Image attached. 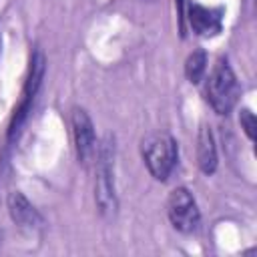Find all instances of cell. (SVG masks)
I'll use <instances>...</instances> for the list:
<instances>
[{
    "instance_id": "9",
    "label": "cell",
    "mask_w": 257,
    "mask_h": 257,
    "mask_svg": "<svg viewBox=\"0 0 257 257\" xmlns=\"http://www.w3.org/2000/svg\"><path fill=\"white\" fill-rule=\"evenodd\" d=\"M197 163H199V169L205 175H211L217 169V147H215V139H213L211 126L205 124V122L201 124L199 135H197Z\"/></svg>"
},
{
    "instance_id": "6",
    "label": "cell",
    "mask_w": 257,
    "mask_h": 257,
    "mask_svg": "<svg viewBox=\"0 0 257 257\" xmlns=\"http://www.w3.org/2000/svg\"><path fill=\"white\" fill-rule=\"evenodd\" d=\"M72 139H74V151H76V159L78 163H82L84 167H88L94 157H96V135H94V124L88 116V112L84 108H72Z\"/></svg>"
},
{
    "instance_id": "5",
    "label": "cell",
    "mask_w": 257,
    "mask_h": 257,
    "mask_svg": "<svg viewBox=\"0 0 257 257\" xmlns=\"http://www.w3.org/2000/svg\"><path fill=\"white\" fill-rule=\"evenodd\" d=\"M167 215L171 225L181 233H193L199 227L201 213L189 189L177 187L171 191L167 201Z\"/></svg>"
},
{
    "instance_id": "4",
    "label": "cell",
    "mask_w": 257,
    "mask_h": 257,
    "mask_svg": "<svg viewBox=\"0 0 257 257\" xmlns=\"http://www.w3.org/2000/svg\"><path fill=\"white\" fill-rule=\"evenodd\" d=\"M44 70H46V58L40 50H34L30 54V62H28V74L24 80V88H22V98L18 102V106L14 108V114L10 118L8 124V141H16L22 133V126L26 124V118L32 110V102L38 94V88L42 84L44 78Z\"/></svg>"
},
{
    "instance_id": "1",
    "label": "cell",
    "mask_w": 257,
    "mask_h": 257,
    "mask_svg": "<svg viewBox=\"0 0 257 257\" xmlns=\"http://www.w3.org/2000/svg\"><path fill=\"white\" fill-rule=\"evenodd\" d=\"M96 177H94V201L104 217H114L118 209L116 189H114V141L110 135L96 149Z\"/></svg>"
},
{
    "instance_id": "3",
    "label": "cell",
    "mask_w": 257,
    "mask_h": 257,
    "mask_svg": "<svg viewBox=\"0 0 257 257\" xmlns=\"http://www.w3.org/2000/svg\"><path fill=\"white\" fill-rule=\"evenodd\" d=\"M141 155L149 173L157 181H167L173 173L179 157L177 141L167 133H153L141 143Z\"/></svg>"
},
{
    "instance_id": "8",
    "label": "cell",
    "mask_w": 257,
    "mask_h": 257,
    "mask_svg": "<svg viewBox=\"0 0 257 257\" xmlns=\"http://www.w3.org/2000/svg\"><path fill=\"white\" fill-rule=\"evenodd\" d=\"M189 24L199 36H215L223 26V10L207 8L201 4H189Z\"/></svg>"
},
{
    "instance_id": "2",
    "label": "cell",
    "mask_w": 257,
    "mask_h": 257,
    "mask_svg": "<svg viewBox=\"0 0 257 257\" xmlns=\"http://www.w3.org/2000/svg\"><path fill=\"white\" fill-rule=\"evenodd\" d=\"M205 96L217 114H229L237 104L239 82L225 58L217 60V64L213 66L205 84Z\"/></svg>"
},
{
    "instance_id": "10",
    "label": "cell",
    "mask_w": 257,
    "mask_h": 257,
    "mask_svg": "<svg viewBox=\"0 0 257 257\" xmlns=\"http://www.w3.org/2000/svg\"><path fill=\"white\" fill-rule=\"evenodd\" d=\"M205 70H207V54H205V50H201V48L193 50L185 60V74H187L189 82H193V84L201 82L203 76H205Z\"/></svg>"
},
{
    "instance_id": "7",
    "label": "cell",
    "mask_w": 257,
    "mask_h": 257,
    "mask_svg": "<svg viewBox=\"0 0 257 257\" xmlns=\"http://www.w3.org/2000/svg\"><path fill=\"white\" fill-rule=\"evenodd\" d=\"M8 213H10V219L18 227L28 229V231L40 229L44 225V219L38 213V209L20 191H14V193L8 195Z\"/></svg>"
},
{
    "instance_id": "11",
    "label": "cell",
    "mask_w": 257,
    "mask_h": 257,
    "mask_svg": "<svg viewBox=\"0 0 257 257\" xmlns=\"http://www.w3.org/2000/svg\"><path fill=\"white\" fill-rule=\"evenodd\" d=\"M239 122H241L243 131H245V135H247L251 141H255V128H257V122H255V116H253V112H251L249 108H243V110H241V114H239Z\"/></svg>"
}]
</instances>
